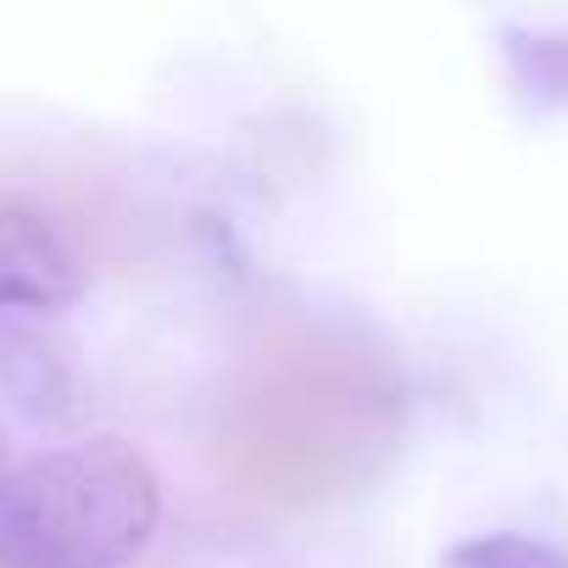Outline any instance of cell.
I'll return each mask as SVG.
<instances>
[{"label": "cell", "mask_w": 568, "mask_h": 568, "mask_svg": "<svg viewBox=\"0 0 568 568\" xmlns=\"http://www.w3.org/2000/svg\"><path fill=\"white\" fill-rule=\"evenodd\" d=\"M446 568H568V546L518 535V529H490L468 535L446 551Z\"/></svg>", "instance_id": "5"}, {"label": "cell", "mask_w": 568, "mask_h": 568, "mask_svg": "<svg viewBox=\"0 0 568 568\" xmlns=\"http://www.w3.org/2000/svg\"><path fill=\"white\" fill-rule=\"evenodd\" d=\"M0 474H7V429H0Z\"/></svg>", "instance_id": "6"}, {"label": "cell", "mask_w": 568, "mask_h": 568, "mask_svg": "<svg viewBox=\"0 0 568 568\" xmlns=\"http://www.w3.org/2000/svg\"><path fill=\"white\" fill-rule=\"evenodd\" d=\"M79 346L40 313H0V407L34 429H73L84 418Z\"/></svg>", "instance_id": "2"}, {"label": "cell", "mask_w": 568, "mask_h": 568, "mask_svg": "<svg viewBox=\"0 0 568 568\" xmlns=\"http://www.w3.org/2000/svg\"><path fill=\"white\" fill-rule=\"evenodd\" d=\"M84 256L29 201H0V313H40L62 318L84 302Z\"/></svg>", "instance_id": "3"}, {"label": "cell", "mask_w": 568, "mask_h": 568, "mask_svg": "<svg viewBox=\"0 0 568 568\" xmlns=\"http://www.w3.org/2000/svg\"><path fill=\"white\" fill-rule=\"evenodd\" d=\"M496 51L518 101H529L535 112H568V29L501 23Z\"/></svg>", "instance_id": "4"}, {"label": "cell", "mask_w": 568, "mask_h": 568, "mask_svg": "<svg viewBox=\"0 0 568 568\" xmlns=\"http://www.w3.org/2000/svg\"><path fill=\"white\" fill-rule=\"evenodd\" d=\"M162 524V479L123 435H84L0 474V568H129Z\"/></svg>", "instance_id": "1"}]
</instances>
